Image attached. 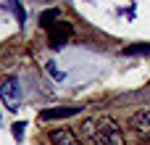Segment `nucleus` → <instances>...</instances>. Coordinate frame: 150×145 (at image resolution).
<instances>
[{"label": "nucleus", "instance_id": "nucleus-1", "mask_svg": "<svg viewBox=\"0 0 150 145\" xmlns=\"http://www.w3.org/2000/svg\"><path fill=\"white\" fill-rule=\"evenodd\" d=\"M82 143L87 145H124L127 137L116 119L111 116H95L82 124Z\"/></svg>", "mask_w": 150, "mask_h": 145}, {"label": "nucleus", "instance_id": "nucleus-2", "mask_svg": "<svg viewBox=\"0 0 150 145\" xmlns=\"http://www.w3.org/2000/svg\"><path fill=\"white\" fill-rule=\"evenodd\" d=\"M0 100L8 111H18L21 106V85H18V77L8 74L0 79Z\"/></svg>", "mask_w": 150, "mask_h": 145}, {"label": "nucleus", "instance_id": "nucleus-3", "mask_svg": "<svg viewBox=\"0 0 150 145\" xmlns=\"http://www.w3.org/2000/svg\"><path fill=\"white\" fill-rule=\"evenodd\" d=\"M71 34H74L71 24L58 21L55 26H50V29H47V42H50V48H53V50H58V48H63V45L71 40Z\"/></svg>", "mask_w": 150, "mask_h": 145}, {"label": "nucleus", "instance_id": "nucleus-4", "mask_svg": "<svg viewBox=\"0 0 150 145\" xmlns=\"http://www.w3.org/2000/svg\"><path fill=\"white\" fill-rule=\"evenodd\" d=\"M47 140H50L53 145H84V143H82V137H79L74 129H69V127L50 129V132H47Z\"/></svg>", "mask_w": 150, "mask_h": 145}, {"label": "nucleus", "instance_id": "nucleus-5", "mask_svg": "<svg viewBox=\"0 0 150 145\" xmlns=\"http://www.w3.org/2000/svg\"><path fill=\"white\" fill-rule=\"evenodd\" d=\"M129 129H134L137 135H142L145 140H150V111H137V114H132V119H129Z\"/></svg>", "mask_w": 150, "mask_h": 145}, {"label": "nucleus", "instance_id": "nucleus-6", "mask_svg": "<svg viewBox=\"0 0 150 145\" xmlns=\"http://www.w3.org/2000/svg\"><path fill=\"white\" fill-rule=\"evenodd\" d=\"M76 114H79L76 106H69V108H47V111L40 114V119L42 122H50V119H66V116H76Z\"/></svg>", "mask_w": 150, "mask_h": 145}, {"label": "nucleus", "instance_id": "nucleus-7", "mask_svg": "<svg viewBox=\"0 0 150 145\" xmlns=\"http://www.w3.org/2000/svg\"><path fill=\"white\" fill-rule=\"evenodd\" d=\"M61 21V11L58 8H50V11H45L42 16H40V26L42 29H50V26H55Z\"/></svg>", "mask_w": 150, "mask_h": 145}, {"label": "nucleus", "instance_id": "nucleus-8", "mask_svg": "<svg viewBox=\"0 0 150 145\" xmlns=\"http://www.w3.org/2000/svg\"><path fill=\"white\" fill-rule=\"evenodd\" d=\"M8 5H11V11H13V16L18 18V24H24V21H26V13H24V8H21V3H16V0H8Z\"/></svg>", "mask_w": 150, "mask_h": 145}, {"label": "nucleus", "instance_id": "nucleus-9", "mask_svg": "<svg viewBox=\"0 0 150 145\" xmlns=\"http://www.w3.org/2000/svg\"><path fill=\"white\" fill-rule=\"evenodd\" d=\"M124 53H127V55H137V53H150V45H134V48H127Z\"/></svg>", "mask_w": 150, "mask_h": 145}, {"label": "nucleus", "instance_id": "nucleus-10", "mask_svg": "<svg viewBox=\"0 0 150 145\" xmlns=\"http://www.w3.org/2000/svg\"><path fill=\"white\" fill-rule=\"evenodd\" d=\"M11 129H13V137L21 140V137H24V129H26V122H18V124H13Z\"/></svg>", "mask_w": 150, "mask_h": 145}, {"label": "nucleus", "instance_id": "nucleus-11", "mask_svg": "<svg viewBox=\"0 0 150 145\" xmlns=\"http://www.w3.org/2000/svg\"><path fill=\"white\" fill-rule=\"evenodd\" d=\"M47 71H50L55 79H63V71H58V69H55V63H47Z\"/></svg>", "mask_w": 150, "mask_h": 145}, {"label": "nucleus", "instance_id": "nucleus-12", "mask_svg": "<svg viewBox=\"0 0 150 145\" xmlns=\"http://www.w3.org/2000/svg\"><path fill=\"white\" fill-rule=\"evenodd\" d=\"M140 145H150V140H145V143H140Z\"/></svg>", "mask_w": 150, "mask_h": 145}]
</instances>
